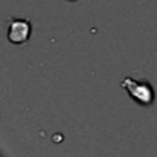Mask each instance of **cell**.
<instances>
[{
    "label": "cell",
    "instance_id": "cell-3",
    "mask_svg": "<svg viewBox=\"0 0 157 157\" xmlns=\"http://www.w3.org/2000/svg\"><path fill=\"white\" fill-rule=\"evenodd\" d=\"M68 2H75V0H68Z\"/></svg>",
    "mask_w": 157,
    "mask_h": 157
},
{
    "label": "cell",
    "instance_id": "cell-1",
    "mask_svg": "<svg viewBox=\"0 0 157 157\" xmlns=\"http://www.w3.org/2000/svg\"><path fill=\"white\" fill-rule=\"evenodd\" d=\"M120 86L126 91L129 99L139 106L148 108L155 100V91L149 80H137L132 77H125L120 82Z\"/></svg>",
    "mask_w": 157,
    "mask_h": 157
},
{
    "label": "cell",
    "instance_id": "cell-2",
    "mask_svg": "<svg viewBox=\"0 0 157 157\" xmlns=\"http://www.w3.org/2000/svg\"><path fill=\"white\" fill-rule=\"evenodd\" d=\"M33 34V23L29 19H17L13 17L6 25V39L11 45L22 46L26 45Z\"/></svg>",
    "mask_w": 157,
    "mask_h": 157
}]
</instances>
